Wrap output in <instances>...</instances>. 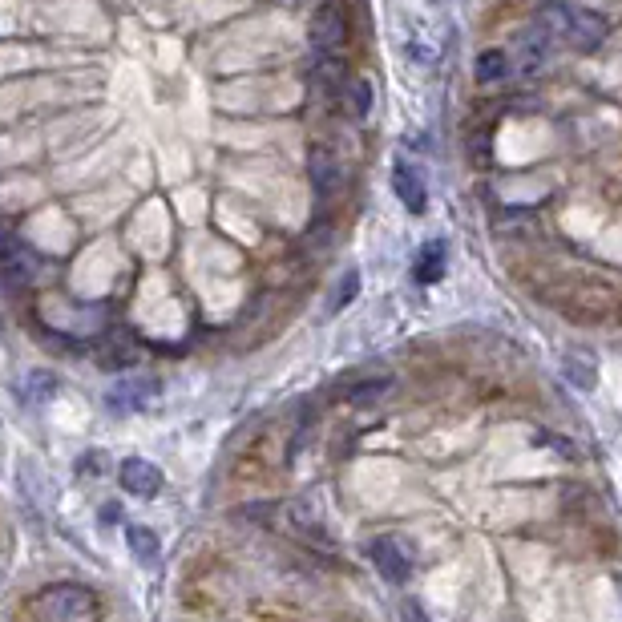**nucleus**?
Masks as SVG:
<instances>
[{
  "instance_id": "nucleus-1",
  "label": "nucleus",
  "mask_w": 622,
  "mask_h": 622,
  "mask_svg": "<svg viewBox=\"0 0 622 622\" xmlns=\"http://www.w3.org/2000/svg\"><path fill=\"white\" fill-rule=\"evenodd\" d=\"M29 614L33 618H49V622H81V618H97L101 602L93 598V590H85L77 582H61V586L41 590L29 602Z\"/></svg>"
},
{
  "instance_id": "nucleus-2",
  "label": "nucleus",
  "mask_w": 622,
  "mask_h": 622,
  "mask_svg": "<svg viewBox=\"0 0 622 622\" xmlns=\"http://www.w3.org/2000/svg\"><path fill=\"white\" fill-rule=\"evenodd\" d=\"M542 25L554 33V37H570L578 49H594L602 37H606V21L578 9V5H562V0H554V5L542 9Z\"/></svg>"
},
{
  "instance_id": "nucleus-3",
  "label": "nucleus",
  "mask_w": 622,
  "mask_h": 622,
  "mask_svg": "<svg viewBox=\"0 0 622 622\" xmlns=\"http://www.w3.org/2000/svg\"><path fill=\"white\" fill-rule=\"evenodd\" d=\"M344 41H348V21L332 0H324V5L316 9V17H311V45H316L320 57H340Z\"/></svg>"
},
{
  "instance_id": "nucleus-4",
  "label": "nucleus",
  "mask_w": 622,
  "mask_h": 622,
  "mask_svg": "<svg viewBox=\"0 0 622 622\" xmlns=\"http://www.w3.org/2000/svg\"><path fill=\"white\" fill-rule=\"evenodd\" d=\"M368 558H372V566L380 570V578L392 582V586H404V582L412 578V558H408V550H404L396 538H376V542H368Z\"/></svg>"
},
{
  "instance_id": "nucleus-5",
  "label": "nucleus",
  "mask_w": 622,
  "mask_h": 622,
  "mask_svg": "<svg viewBox=\"0 0 622 622\" xmlns=\"http://www.w3.org/2000/svg\"><path fill=\"white\" fill-rule=\"evenodd\" d=\"M154 392H158V380H150V376H126V380L110 384L106 408L110 412H122V417H126V412H142V408H150Z\"/></svg>"
},
{
  "instance_id": "nucleus-6",
  "label": "nucleus",
  "mask_w": 622,
  "mask_h": 622,
  "mask_svg": "<svg viewBox=\"0 0 622 622\" xmlns=\"http://www.w3.org/2000/svg\"><path fill=\"white\" fill-rule=\"evenodd\" d=\"M307 174H311V190H316L320 202H328V198L344 186V166H340V158H336L332 150H324V146L311 150V158H307Z\"/></svg>"
},
{
  "instance_id": "nucleus-7",
  "label": "nucleus",
  "mask_w": 622,
  "mask_h": 622,
  "mask_svg": "<svg viewBox=\"0 0 622 622\" xmlns=\"http://www.w3.org/2000/svg\"><path fill=\"white\" fill-rule=\"evenodd\" d=\"M118 477H122V489L134 493V497H154V493H162V485H166L162 469H158L154 461H146V457H130V461H122Z\"/></svg>"
},
{
  "instance_id": "nucleus-8",
  "label": "nucleus",
  "mask_w": 622,
  "mask_h": 622,
  "mask_svg": "<svg viewBox=\"0 0 622 622\" xmlns=\"http://www.w3.org/2000/svg\"><path fill=\"white\" fill-rule=\"evenodd\" d=\"M392 190H396V198L408 206L412 215H421L425 211V202H429V190H425V178L412 170L408 162H396V170H392Z\"/></svg>"
},
{
  "instance_id": "nucleus-9",
  "label": "nucleus",
  "mask_w": 622,
  "mask_h": 622,
  "mask_svg": "<svg viewBox=\"0 0 622 622\" xmlns=\"http://www.w3.org/2000/svg\"><path fill=\"white\" fill-rule=\"evenodd\" d=\"M562 376L574 384V388H594V380H598V368H594V352H586V348H570L566 356H562Z\"/></svg>"
},
{
  "instance_id": "nucleus-10",
  "label": "nucleus",
  "mask_w": 622,
  "mask_h": 622,
  "mask_svg": "<svg viewBox=\"0 0 622 622\" xmlns=\"http://www.w3.org/2000/svg\"><path fill=\"white\" fill-rule=\"evenodd\" d=\"M126 542H130V554L142 562V566H154L162 558V542L150 526H126Z\"/></svg>"
},
{
  "instance_id": "nucleus-11",
  "label": "nucleus",
  "mask_w": 622,
  "mask_h": 622,
  "mask_svg": "<svg viewBox=\"0 0 622 622\" xmlns=\"http://www.w3.org/2000/svg\"><path fill=\"white\" fill-rule=\"evenodd\" d=\"M445 243L441 239H433V243H425L421 247V255H417V283H437L441 275H445Z\"/></svg>"
},
{
  "instance_id": "nucleus-12",
  "label": "nucleus",
  "mask_w": 622,
  "mask_h": 622,
  "mask_svg": "<svg viewBox=\"0 0 622 622\" xmlns=\"http://www.w3.org/2000/svg\"><path fill=\"white\" fill-rule=\"evenodd\" d=\"M509 73V57L501 53V49H485L481 57H477V77L481 81H501Z\"/></svg>"
},
{
  "instance_id": "nucleus-13",
  "label": "nucleus",
  "mask_w": 622,
  "mask_h": 622,
  "mask_svg": "<svg viewBox=\"0 0 622 622\" xmlns=\"http://www.w3.org/2000/svg\"><path fill=\"white\" fill-rule=\"evenodd\" d=\"M21 392H25V400L41 404V400H49V396L57 392V380H53L49 372H29V376H25V384H21Z\"/></svg>"
},
{
  "instance_id": "nucleus-14",
  "label": "nucleus",
  "mask_w": 622,
  "mask_h": 622,
  "mask_svg": "<svg viewBox=\"0 0 622 622\" xmlns=\"http://www.w3.org/2000/svg\"><path fill=\"white\" fill-rule=\"evenodd\" d=\"M388 388H392V376H372V380H360V384H352V388H348V400H352V404H368V400L384 396Z\"/></svg>"
},
{
  "instance_id": "nucleus-15",
  "label": "nucleus",
  "mask_w": 622,
  "mask_h": 622,
  "mask_svg": "<svg viewBox=\"0 0 622 622\" xmlns=\"http://www.w3.org/2000/svg\"><path fill=\"white\" fill-rule=\"evenodd\" d=\"M356 295H360V271L352 267V271H344V279H340V283H336V291H332V311L348 307Z\"/></svg>"
},
{
  "instance_id": "nucleus-16",
  "label": "nucleus",
  "mask_w": 622,
  "mask_h": 622,
  "mask_svg": "<svg viewBox=\"0 0 622 622\" xmlns=\"http://www.w3.org/2000/svg\"><path fill=\"white\" fill-rule=\"evenodd\" d=\"M348 89H352V114L356 118H368V110H372V85L368 81H348Z\"/></svg>"
},
{
  "instance_id": "nucleus-17",
  "label": "nucleus",
  "mask_w": 622,
  "mask_h": 622,
  "mask_svg": "<svg viewBox=\"0 0 622 622\" xmlns=\"http://www.w3.org/2000/svg\"><path fill=\"white\" fill-rule=\"evenodd\" d=\"M25 247H21V235H13V227H5L0 223V263H9L13 255H21Z\"/></svg>"
},
{
  "instance_id": "nucleus-18",
  "label": "nucleus",
  "mask_w": 622,
  "mask_h": 622,
  "mask_svg": "<svg viewBox=\"0 0 622 622\" xmlns=\"http://www.w3.org/2000/svg\"><path fill=\"white\" fill-rule=\"evenodd\" d=\"M316 5H324V0H316Z\"/></svg>"
},
{
  "instance_id": "nucleus-19",
  "label": "nucleus",
  "mask_w": 622,
  "mask_h": 622,
  "mask_svg": "<svg viewBox=\"0 0 622 622\" xmlns=\"http://www.w3.org/2000/svg\"><path fill=\"white\" fill-rule=\"evenodd\" d=\"M618 586H622V578H618Z\"/></svg>"
}]
</instances>
